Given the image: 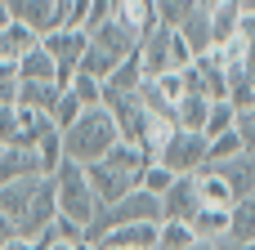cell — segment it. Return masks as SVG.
Listing matches in <instances>:
<instances>
[{
  "label": "cell",
  "instance_id": "cell-30",
  "mask_svg": "<svg viewBox=\"0 0 255 250\" xmlns=\"http://www.w3.org/2000/svg\"><path fill=\"white\" fill-rule=\"evenodd\" d=\"M233 36H238V40H247V45H255V13H251V9H242V13H238Z\"/></svg>",
  "mask_w": 255,
  "mask_h": 250
},
{
  "label": "cell",
  "instance_id": "cell-22",
  "mask_svg": "<svg viewBox=\"0 0 255 250\" xmlns=\"http://www.w3.org/2000/svg\"><path fill=\"white\" fill-rule=\"evenodd\" d=\"M175 183H179V174H170V170H166L161 161L143 166V174H139V188H143L148 197H157V201H161V197H166V192H170Z\"/></svg>",
  "mask_w": 255,
  "mask_h": 250
},
{
  "label": "cell",
  "instance_id": "cell-7",
  "mask_svg": "<svg viewBox=\"0 0 255 250\" xmlns=\"http://www.w3.org/2000/svg\"><path fill=\"white\" fill-rule=\"evenodd\" d=\"M85 179H90V188H94V197H99V206H103V210L134 192V179H126V174L108 170L103 161H99V166H85Z\"/></svg>",
  "mask_w": 255,
  "mask_h": 250
},
{
  "label": "cell",
  "instance_id": "cell-26",
  "mask_svg": "<svg viewBox=\"0 0 255 250\" xmlns=\"http://www.w3.org/2000/svg\"><path fill=\"white\" fill-rule=\"evenodd\" d=\"M188 246H197L193 224H161V233H157V250H188Z\"/></svg>",
  "mask_w": 255,
  "mask_h": 250
},
{
  "label": "cell",
  "instance_id": "cell-14",
  "mask_svg": "<svg viewBox=\"0 0 255 250\" xmlns=\"http://www.w3.org/2000/svg\"><path fill=\"white\" fill-rule=\"evenodd\" d=\"M211 98L206 94H184L179 103H175V125L184 130V134H202L206 130V121H211Z\"/></svg>",
  "mask_w": 255,
  "mask_h": 250
},
{
  "label": "cell",
  "instance_id": "cell-23",
  "mask_svg": "<svg viewBox=\"0 0 255 250\" xmlns=\"http://www.w3.org/2000/svg\"><path fill=\"white\" fill-rule=\"evenodd\" d=\"M81 112H85V107H81V98H76L72 89H63V94H58V103H54V112H49V125L63 134V130H72V125L81 121Z\"/></svg>",
  "mask_w": 255,
  "mask_h": 250
},
{
  "label": "cell",
  "instance_id": "cell-5",
  "mask_svg": "<svg viewBox=\"0 0 255 250\" xmlns=\"http://www.w3.org/2000/svg\"><path fill=\"white\" fill-rule=\"evenodd\" d=\"M13 22H27L36 36H49L72 22V0H4Z\"/></svg>",
  "mask_w": 255,
  "mask_h": 250
},
{
  "label": "cell",
  "instance_id": "cell-13",
  "mask_svg": "<svg viewBox=\"0 0 255 250\" xmlns=\"http://www.w3.org/2000/svg\"><path fill=\"white\" fill-rule=\"evenodd\" d=\"M193 183H197V201H202V206H220V210H233L238 192H233V183H229L220 170H202V174H193Z\"/></svg>",
  "mask_w": 255,
  "mask_h": 250
},
{
  "label": "cell",
  "instance_id": "cell-25",
  "mask_svg": "<svg viewBox=\"0 0 255 250\" xmlns=\"http://www.w3.org/2000/svg\"><path fill=\"white\" fill-rule=\"evenodd\" d=\"M238 157H247V148H242L238 130H229V134L211 139V157H206V166H229V161H238Z\"/></svg>",
  "mask_w": 255,
  "mask_h": 250
},
{
  "label": "cell",
  "instance_id": "cell-9",
  "mask_svg": "<svg viewBox=\"0 0 255 250\" xmlns=\"http://www.w3.org/2000/svg\"><path fill=\"white\" fill-rule=\"evenodd\" d=\"M112 18H117L134 40H143L148 31H157V27H161V22H157V0H121Z\"/></svg>",
  "mask_w": 255,
  "mask_h": 250
},
{
  "label": "cell",
  "instance_id": "cell-27",
  "mask_svg": "<svg viewBox=\"0 0 255 250\" xmlns=\"http://www.w3.org/2000/svg\"><path fill=\"white\" fill-rule=\"evenodd\" d=\"M18 94H22L18 63L13 58H0V107H18Z\"/></svg>",
  "mask_w": 255,
  "mask_h": 250
},
{
  "label": "cell",
  "instance_id": "cell-6",
  "mask_svg": "<svg viewBox=\"0 0 255 250\" xmlns=\"http://www.w3.org/2000/svg\"><path fill=\"white\" fill-rule=\"evenodd\" d=\"M49 130V116L31 107H0V148H31Z\"/></svg>",
  "mask_w": 255,
  "mask_h": 250
},
{
  "label": "cell",
  "instance_id": "cell-33",
  "mask_svg": "<svg viewBox=\"0 0 255 250\" xmlns=\"http://www.w3.org/2000/svg\"><path fill=\"white\" fill-rule=\"evenodd\" d=\"M76 250H99V246H94V242H81V246H76Z\"/></svg>",
  "mask_w": 255,
  "mask_h": 250
},
{
  "label": "cell",
  "instance_id": "cell-32",
  "mask_svg": "<svg viewBox=\"0 0 255 250\" xmlns=\"http://www.w3.org/2000/svg\"><path fill=\"white\" fill-rule=\"evenodd\" d=\"M188 250H215V242H197V246H188Z\"/></svg>",
  "mask_w": 255,
  "mask_h": 250
},
{
  "label": "cell",
  "instance_id": "cell-34",
  "mask_svg": "<svg viewBox=\"0 0 255 250\" xmlns=\"http://www.w3.org/2000/svg\"><path fill=\"white\" fill-rule=\"evenodd\" d=\"M242 9H251V13H255V0H242Z\"/></svg>",
  "mask_w": 255,
  "mask_h": 250
},
{
  "label": "cell",
  "instance_id": "cell-36",
  "mask_svg": "<svg viewBox=\"0 0 255 250\" xmlns=\"http://www.w3.org/2000/svg\"><path fill=\"white\" fill-rule=\"evenodd\" d=\"M99 250H108V246H99Z\"/></svg>",
  "mask_w": 255,
  "mask_h": 250
},
{
  "label": "cell",
  "instance_id": "cell-28",
  "mask_svg": "<svg viewBox=\"0 0 255 250\" xmlns=\"http://www.w3.org/2000/svg\"><path fill=\"white\" fill-rule=\"evenodd\" d=\"M67 89L81 98V107H85V112H90V107H103V81H94V76H81V72H76Z\"/></svg>",
  "mask_w": 255,
  "mask_h": 250
},
{
  "label": "cell",
  "instance_id": "cell-21",
  "mask_svg": "<svg viewBox=\"0 0 255 250\" xmlns=\"http://www.w3.org/2000/svg\"><path fill=\"white\" fill-rule=\"evenodd\" d=\"M36 45H40V36H36L27 22H9V31H4V58H13V63H18V58H22V54H31Z\"/></svg>",
  "mask_w": 255,
  "mask_h": 250
},
{
  "label": "cell",
  "instance_id": "cell-15",
  "mask_svg": "<svg viewBox=\"0 0 255 250\" xmlns=\"http://www.w3.org/2000/svg\"><path fill=\"white\" fill-rule=\"evenodd\" d=\"M229 246H255V192L229 210Z\"/></svg>",
  "mask_w": 255,
  "mask_h": 250
},
{
  "label": "cell",
  "instance_id": "cell-24",
  "mask_svg": "<svg viewBox=\"0 0 255 250\" xmlns=\"http://www.w3.org/2000/svg\"><path fill=\"white\" fill-rule=\"evenodd\" d=\"M229 130H238V107L224 98V103L211 107V121H206V130H202V139L211 143V139H220V134H229Z\"/></svg>",
  "mask_w": 255,
  "mask_h": 250
},
{
  "label": "cell",
  "instance_id": "cell-31",
  "mask_svg": "<svg viewBox=\"0 0 255 250\" xmlns=\"http://www.w3.org/2000/svg\"><path fill=\"white\" fill-rule=\"evenodd\" d=\"M0 250H40V246H36V242H27V237H9Z\"/></svg>",
  "mask_w": 255,
  "mask_h": 250
},
{
  "label": "cell",
  "instance_id": "cell-4",
  "mask_svg": "<svg viewBox=\"0 0 255 250\" xmlns=\"http://www.w3.org/2000/svg\"><path fill=\"white\" fill-rule=\"evenodd\" d=\"M206 157H211V143H206L202 134H184V130L157 152V161H161L170 174H179V179L202 174V170H206Z\"/></svg>",
  "mask_w": 255,
  "mask_h": 250
},
{
  "label": "cell",
  "instance_id": "cell-29",
  "mask_svg": "<svg viewBox=\"0 0 255 250\" xmlns=\"http://www.w3.org/2000/svg\"><path fill=\"white\" fill-rule=\"evenodd\" d=\"M238 139H242L247 157H255V112H238Z\"/></svg>",
  "mask_w": 255,
  "mask_h": 250
},
{
  "label": "cell",
  "instance_id": "cell-3",
  "mask_svg": "<svg viewBox=\"0 0 255 250\" xmlns=\"http://www.w3.org/2000/svg\"><path fill=\"white\" fill-rule=\"evenodd\" d=\"M40 45L54 54V63H58V85L67 89L72 76H76V67H81V58H85V49H90V31H85V27H58V31L40 36Z\"/></svg>",
  "mask_w": 255,
  "mask_h": 250
},
{
  "label": "cell",
  "instance_id": "cell-19",
  "mask_svg": "<svg viewBox=\"0 0 255 250\" xmlns=\"http://www.w3.org/2000/svg\"><path fill=\"white\" fill-rule=\"evenodd\" d=\"M58 94H63V85H22L18 107H31V112L49 116V112H54V103H58Z\"/></svg>",
  "mask_w": 255,
  "mask_h": 250
},
{
  "label": "cell",
  "instance_id": "cell-10",
  "mask_svg": "<svg viewBox=\"0 0 255 250\" xmlns=\"http://www.w3.org/2000/svg\"><path fill=\"white\" fill-rule=\"evenodd\" d=\"M18 81L22 85H58V63L45 45H36L31 54L18 58Z\"/></svg>",
  "mask_w": 255,
  "mask_h": 250
},
{
  "label": "cell",
  "instance_id": "cell-2",
  "mask_svg": "<svg viewBox=\"0 0 255 250\" xmlns=\"http://www.w3.org/2000/svg\"><path fill=\"white\" fill-rule=\"evenodd\" d=\"M54 188H58V215L63 219H72V224H81V228H90L94 219H99V197H94V188H90V179H85V166H76V161H63V170L54 174Z\"/></svg>",
  "mask_w": 255,
  "mask_h": 250
},
{
  "label": "cell",
  "instance_id": "cell-17",
  "mask_svg": "<svg viewBox=\"0 0 255 250\" xmlns=\"http://www.w3.org/2000/svg\"><path fill=\"white\" fill-rule=\"evenodd\" d=\"M193 233H197V242H229V210L202 206L193 215Z\"/></svg>",
  "mask_w": 255,
  "mask_h": 250
},
{
  "label": "cell",
  "instance_id": "cell-12",
  "mask_svg": "<svg viewBox=\"0 0 255 250\" xmlns=\"http://www.w3.org/2000/svg\"><path fill=\"white\" fill-rule=\"evenodd\" d=\"M22 179H40V161L31 148H4L0 152V188L4 183H22Z\"/></svg>",
  "mask_w": 255,
  "mask_h": 250
},
{
  "label": "cell",
  "instance_id": "cell-35",
  "mask_svg": "<svg viewBox=\"0 0 255 250\" xmlns=\"http://www.w3.org/2000/svg\"><path fill=\"white\" fill-rule=\"evenodd\" d=\"M49 250H76V246H63V242H58V246H49Z\"/></svg>",
  "mask_w": 255,
  "mask_h": 250
},
{
  "label": "cell",
  "instance_id": "cell-11",
  "mask_svg": "<svg viewBox=\"0 0 255 250\" xmlns=\"http://www.w3.org/2000/svg\"><path fill=\"white\" fill-rule=\"evenodd\" d=\"M157 233H161V224H126V228H112L99 246H108V250H157Z\"/></svg>",
  "mask_w": 255,
  "mask_h": 250
},
{
  "label": "cell",
  "instance_id": "cell-20",
  "mask_svg": "<svg viewBox=\"0 0 255 250\" xmlns=\"http://www.w3.org/2000/svg\"><path fill=\"white\" fill-rule=\"evenodd\" d=\"M193 13H197V0H157V22L166 31H184Z\"/></svg>",
  "mask_w": 255,
  "mask_h": 250
},
{
  "label": "cell",
  "instance_id": "cell-8",
  "mask_svg": "<svg viewBox=\"0 0 255 250\" xmlns=\"http://www.w3.org/2000/svg\"><path fill=\"white\" fill-rule=\"evenodd\" d=\"M202 210V201H197V183H193V174L188 179H179L166 197H161V224H193V215Z\"/></svg>",
  "mask_w": 255,
  "mask_h": 250
},
{
  "label": "cell",
  "instance_id": "cell-18",
  "mask_svg": "<svg viewBox=\"0 0 255 250\" xmlns=\"http://www.w3.org/2000/svg\"><path fill=\"white\" fill-rule=\"evenodd\" d=\"M206 170H220V174H224V179L233 183L238 201L255 192V157H238V161H229V166H206Z\"/></svg>",
  "mask_w": 255,
  "mask_h": 250
},
{
  "label": "cell",
  "instance_id": "cell-16",
  "mask_svg": "<svg viewBox=\"0 0 255 250\" xmlns=\"http://www.w3.org/2000/svg\"><path fill=\"white\" fill-rule=\"evenodd\" d=\"M31 152H36V161H40V179H54V174L63 170V161H67V157H63V134H58L54 125L31 143Z\"/></svg>",
  "mask_w": 255,
  "mask_h": 250
},
{
  "label": "cell",
  "instance_id": "cell-1",
  "mask_svg": "<svg viewBox=\"0 0 255 250\" xmlns=\"http://www.w3.org/2000/svg\"><path fill=\"white\" fill-rule=\"evenodd\" d=\"M117 143H121V130L108 107H90V112H81V121L72 130H63V157L76 166H99Z\"/></svg>",
  "mask_w": 255,
  "mask_h": 250
}]
</instances>
